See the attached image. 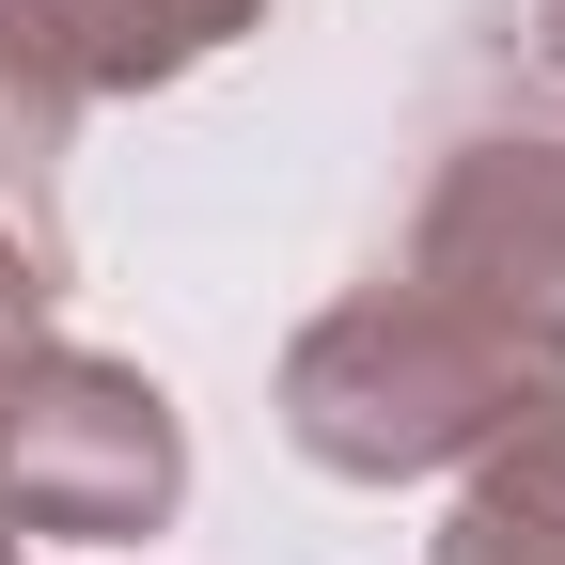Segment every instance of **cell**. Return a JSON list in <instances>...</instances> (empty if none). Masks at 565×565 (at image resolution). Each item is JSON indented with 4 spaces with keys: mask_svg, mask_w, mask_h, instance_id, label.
<instances>
[{
    "mask_svg": "<svg viewBox=\"0 0 565 565\" xmlns=\"http://www.w3.org/2000/svg\"><path fill=\"white\" fill-rule=\"evenodd\" d=\"M534 408H565V315L503 299V282H456V267L345 282V299L282 345V440L315 471H345V487L471 471Z\"/></svg>",
    "mask_w": 565,
    "mask_h": 565,
    "instance_id": "obj_1",
    "label": "cell"
},
{
    "mask_svg": "<svg viewBox=\"0 0 565 565\" xmlns=\"http://www.w3.org/2000/svg\"><path fill=\"white\" fill-rule=\"evenodd\" d=\"M173 503H189V408L141 362L63 330L0 362V519L17 534L126 550V534H173Z\"/></svg>",
    "mask_w": 565,
    "mask_h": 565,
    "instance_id": "obj_2",
    "label": "cell"
},
{
    "mask_svg": "<svg viewBox=\"0 0 565 565\" xmlns=\"http://www.w3.org/2000/svg\"><path fill=\"white\" fill-rule=\"evenodd\" d=\"M408 267H456V282L565 315V126H471L408 221Z\"/></svg>",
    "mask_w": 565,
    "mask_h": 565,
    "instance_id": "obj_3",
    "label": "cell"
},
{
    "mask_svg": "<svg viewBox=\"0 0 565 565\" xmlns=\"http://www.w3.org/2000/svg\"><path fill=\"white\" fill-rule=\"evenodd\" d=\"M32 17V47L79 79V110L95 95H173V79H204L236 32H267V0H17Z\"/></svg>",
    "mask_w": 565,
    "mask_h": 565,
    "instance_id": "obj_4",
    "label": "cell"
},
{
    "mask_svg": "<svg viewBox=\"0 0 565 565\" xmlns=\"http://www.w3.org/2000/svg\"><path fill=\"white\" fill-rule=\"evenodd\" d=\"M424 565H565V408L503 424L456 471V519L424 534Z\"/></svg>",
    "mask_w": 565,
    "mask_h": 565,
    "instance_id": "obj_5",
    "label": "cell"
},
{
    "mask_svg": "<svg viewBox=\"0 0 565 565\" xmlns=\"http://www.w3.org/2000/svg\"><path fill=\"white\" fill-rule=\"evenodd\" d=\"M63 158H79V79H63V63L32 47V17L0 0V189L47 204V173H63Z\"/></svg>",
    "mask_w": 565,
    "mask_h": 565,
    "instance_id": "obj_6",
    "label": "cell"
},
{
    "mask_svg": "<svg viewBox=\"0 0 565 565\" xmlns=\"http://www.w3.org/2000/svg\"><path fill=\"white\" fill-rule=\"evenodd\" d=\"M47 315H63V252H47L32 221H0V362L47 345Z\"/></svg>",
    "mask_w": 565,
    "mask_h": 565,
    "instance_id": "obj_7",
    "label": "cell"
},
{
    "mask_svg": "<svg viewBox=\"0 0 565 565\" xmlns=\"http://www.w3.org/2000/svg\"><path fill=\"white\" fill-rule=\"evenodd\" d=\"M519 63H534L550 95H565V0H519Z\"/></svg>",
    "mask_w": 565,
    "mask_h": 565,
    "instance_id": "obj_8",
    "label": "cell"
},
{
    "mask_svg": "<svg viewBox=\"0 0 565 565\" xmlns=\"http://www.w3.org/2000/svg\"><path fill=\"white\" fill-rule=\"evenodd\" d=\"M0 565H32V534H17V519H0Z\"/></svg>",
    "mask_w": 565,
    "mask_h": 565,
    "instance_id": "obj_9",
    "label": "cell"
}]
</instances>
